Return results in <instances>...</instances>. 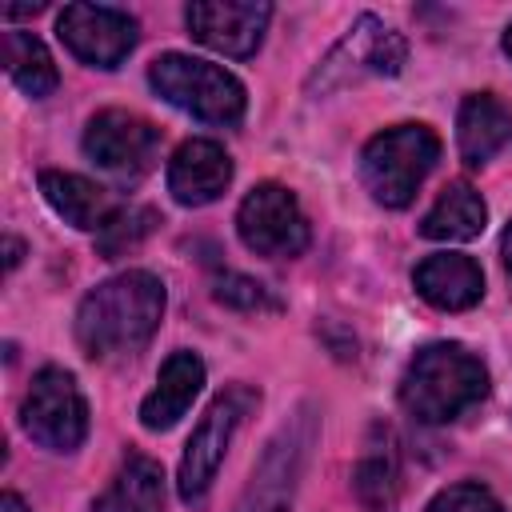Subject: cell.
<instances>
[{
    "instance_id": "cell-28",
    "label": "cell",
    "mask_w": 512,
    "mask_h": 512,
    "mask_svg": "<svg viewBox=\"0 0 512 512\" xmlns=\"http://www.w3.org/2000/svg\"><path fill=\"white\" fill-rule=\"evenodd\" d=\"M504 52L512 56V24H508V32H504Z\"/></svg>"
},
{
    "instance_id": "cell-1",
    "label": "cell",
    "mask_w": 512,
    "mask_h": 512,
    "mask_svg": "<svg viewBox=\"0 0 512 512\" xmlns=\"http://www.w3.org/2000/svg\"><path fill=\"white\" fill-rule=\"evenodd\" d=\"M164 316V284L152 272H120L96 284L76 308V340L88 356H124L148 344Z\"/></svg>"
},
{
    "instance_id": "cell-3",
    "label": "cell",
    "mask_w": 512,
    "mask_h": 512,
    "mask_svg": "<svg viewBox=\"0 0 512 512\" xmlns=\"http://www.w3.org/2000/svg\"><path fill=\"white\" fill-rule=\"evenodd\" d=\"M436 160H440V140L432 128L396 124V128H384L380 136H372L364 144L360 176H364V188L372 192L376 204L404 208V204H412L416 188L424 184V176L432 172Z\"/></svg>"
},
{
    "instance_id": "cell-19",
    "label": "cell",
    "mask_w": 512,
    "mask_h": 512,
    "mask_svg": "<svg viewBox=\"0 0 512 512\" xmlns=\"http://www.w3.org/2000/svg\"><path fill=\"white\" fill-rule=\"evenodd\" d=\"M96 512H164V472L156 460L128 452L104 496L96 500Z\"/></svg>"
},
{
    "instance_id": "cell-26",
    "label": "cell",
    "mask_w": 512,
    "mask_h": 512,
    "mask_svg": "<svg viewBox=\"0 0 512 512\" xmlns=\"http://www.w3.org/2000/svg\"><path fill=\"white\" fill-rule=\"evenodd\" d=\"M0 512H28V508H24V500L16 492H4L0 496Z\"/></svg>"
},
{
    "instance_id": "cell-17",
    "label": "cell",
    "mask_w": 512,
    "mask_h": 512,
    "mask_svg": "<svg viewBox=\"0 0 512 512\" xmlns=\"http://www.w3.org/2000/svg\"><path fill=\"white\" fill-rule=\"evenodd\" d=\"M484 220H488V208H484L480 192H476L468 180H452V184L436 196V204L424 212L420 236L460 244V240H476V236L484 232Z\"/></svg>"
},
{
    "instance_id": "cell-11",
    "label": "cell",
    "mask_w": 512,
    "mask_h": 512,
    "mask_svg": "<svg viewBox=\"0 0 512 512\" xmlns=\"http://www.w3.org/2000/svg\"><path fill=\"white\" fill-rule=\"evenodd\" d=\"M272 8L260 0H196L188 4L184 20L200 44L224 56H252L268 28Z\"/></svg>"
},
{
    "instance_id": "cell-8",
    "label": "cell",
    "mask_w": 512,
    "mask_h": 512,
    "mask_svg": "<svg viewBox=\"0 0 512 512\" xmlns=\"http://www.w3.org/2000/svg\"><path fill=\"white\" fill-rule=\"evenodd\" d=\"M312 444V416L300 412L292 424L276 432V440L264 448L260 464L252 468V480L236 504V512H288L292 492L304 468V452Z\"/></svg>"
},
{
    "instance_id": "cell-23",
    "label": "cell",
    "mask_w": 512,
    "mask_h": 512,
    "mask_svg": "<svg viewBox=\"0 0 512 512\" xmlns=\"http://www.w3.org/2000/svg\"><path fill=\"white\" fill-rule=\"evenodd\" d=\"M212 296H216L220 304L236 308V312H272V308H280V304H276V296H272L260 280L240 276V272H224V276L216 280Z\"/></svg>"
},
{
    "instance_id": "cell-18",
    "label": "cell",
    "mask_w": 512,
    "mask_h": 512,
    "mask_svg": "<svg viewBox=\"0 0 512 512\" xmlns=\"http://www.w3.org/2000/svg\"><path fill=\"white\" fill-rule=\"evenodd\" d=\"M40 192H44V200H48L72 228L100 232L104 220L112 216V208H108V192H104L100 184L76 176V172H56V168L40 172Z\"/></svg>"
},
{
    "instance_id": "cell-9",
    "label": "cell",
    "mask_w": 512,
    "mask_h": 512,
    "mask_svg": "<svg viewBox=\"0 0 512 512\" xmlns=\"http://www.w3.org/2000/svg\"><path fill=\"white\" fill-rule=\"evenodd\" d=\"M84 152L104 172H112L120 180H136L156 164L160 132L124 108H104L84 128Z\"/></svg>"
},
{
    "instance_id": "cell-2",
    "label": "cell",
    "mask_w": 512,
    "mask_h": 512,
    "mask_svg": "<svg viewBox=\"0 0 512 512\" xmlns=\"http://www.w3.org/2000/svg\"><path fill=\"white\" fill-rule=\"evenodd\" d=\"M488 392L484 364L460 344H428L408 360L400 380V404L420 424H448Z\"/></svg>"
},
{
    "instance_id": "cell-4",
    "label": "cell",
    "mask_w": 512,
    "mask_h": 512,
    "mask_svg": "<svg viewBox=\"0 0 512 512\" xmlns=\"http://www.w3.org/2000/svg\"><path fill=\"white\" fill-rule=\"evenodd\" d=\"M148 84L180 112L204 120V124H236L244 116V88L232 72L184 56V52H164L148 68Z\"/></svg>"
},
{
    "instance_id": "cell-10",
    "label": "cell",
    "mask_w": 512,
    "mask_h": 512,
    "mask_svg": "<svg viewBox=\"0 0 512 512\" xmlns=\"http://www.w3.org/2000/svg\"><path fill=\"white\" fill-rule=\"evenodd\" d=\"M56 32L68 52L92 68H116L136 48V20L108 4H68Z\"/></svg>"
},
{
    "instance_id": "cell-21",
    "label": "cell",
    "mask_w": 512,
    "mask_h": 512,
    "mask_svg": "<svg viewBox=\"0 0 512 512\" xmlns=\"http://www.w3.org/2000/svg\"><path fill=\"white\" fill-rule=\"evenodd\" d=\"M356 496L368 504V508H388L400 492V464H396V448H392V436L384 432V440H372L368 452L360 456L356 464Z\"/></svg>"
},
{
    "instance_id": "cell-6",
    "label": "cell",
    "mask_w": 512,
    "mask_h": 512,
    "mask_svg": "<svg viewBox=\"0 0 512 512\" xmlns=\"http://www.w3.org/2000/svg\"><path fill=\"white\" fill-rule=\"evenodd\" d=\"M20 424L36 444H44L52 452L80 448V440L88 432V404H84L72 372L40 368L20 404Z\"/></svg>"
},
{
    "instance_id": "cell-12",
    "label": "cell",
    "mask_w": 512,
    "mask_h": 512,
    "mask_svg": "<svg viewBox=\"0 0 512 512\" xmlns=\"http://www.w3.org/2000/svg\"><path fill=\"white\" fill-rule=\"evenodd\" d=\"M404 56H408L404 40H400L392 28H384L380 20L364 16V20H356V28L332 48V56L320 64V72L312 76V84H320V88L340 84V80H344V68H352V72H376V76H396V72L404 68Z\"/></svg>"
},
{
    "instance_id": "cell-22",
    "label": "cell",
    "mask_w": 512,
    "mask_h": 512,
    "mask_svg": "<svg viewBox=\"0 0 512 512\" xmlns=\"http://www.w3.org/2000/svg\"><path fill=\"white\" fill-rule=\"evenodd\" d=\"M156 212L152 208H116L108 220H104V228L96 232V244H100V252L104 256H124L128 248H136L152 228H156Z\"/></svg>"
},
{
    "instance_id": "cell-7",
    "label": "cell",
    "mask_w": 512,
    "mask_h": 512,
    "mask_svg": "<svg viewBox=\"0 0 512 512\" xmlns=\"http://www.w3.org/2000/svg\"><path fill=\"white\" fill-rule=\"evenodd\" d=\"M236 232L256 256L272 260L300 256L308 248V220L284 184H256L236 212Z\"/></svg>"
},
{
    "instance_id": "cell-5",
    "label": "cell",
    "mask_w": 512,
    "mask_h": 512,
    "mask_svg": "<svg viewBox=\"0 0 512 512\" xmlns=\"http://www.w3.org/2000/svg\"><path fill=\"white\" fill-rule=\"evenodd\" d=\"M256 400H260V396H256L252 388L232 384V388H224V392L208 404V412H204L200 424L192 428V436H188V444H184V456H180V472H176V480H180V500H188V504L204 500V492L212 488L216 468H220V460H224V452H228V444H232L240 420L256 408Z\"/></svg>"
},
{
    "instance_id": "cell-24",
    "label": "cell",
    "mask_w": 512,
    "mask_h": 512,
    "mask_svg": "<svg viewBox=\"0 0 512 512\" xmlns=\"http://www.w3.org/2000/svg\"><path fill=\"white\" fill-rule=\"evenodd\" d=\"M424 512H500V500L480 484H452L436 492Z\"/></svg>"
},
{
    "instance_id": "cell-16",
    "label": "cell",
    "mask_w": 512,
    "mask_h": 512,
    "mask_svg": "<svg viewBox=\"0 0 512 512\" xmlns=\"http://www.w3.org/2000/svg\"><path fill=\"white\" fill-rule=\"evenodd\" d=\"M512 136V116L504 112V104L488 92H476L460 104V116H456V144H460V156L468 164H484L492 160L504 140Z\"/></svg>"
},
{
    "instance_id": "cell-25",
    "label": "cell",
    "mask_w": 512,
    "mask_h": 512,
    "mask_svg": "<svg viewBox=\"0 0 512 512\" xmlns=\"http://www.w3.org/2000/svg\"><path fill=\"white\" fill-rule=\"evenodd\" d=\"M4 252H8V260H4V264H8V268H16V264H20V256H24V244H20L16 236H8V240H4Z\"/></svg>"
},
{
    "instance_id": "cell-13",
    "label": "cell",
    "mask_w": 512,
    "mask_h": 512,
    "mask_svg": "<svg viewBox=\"0 0 512 512\" xmlns=\"http://www.w3.org/2000/svg\"><path fill=\"white\" fill-rule=\"evenodd\" d=\"M232 180V160L216 140H184L168 160V192L188 204H212Z\"/></svg>"
},
{
    "instance_id": "cell-27",
    "label": "cell",
    "mask_w": 512,
    "mask_h": 512,
    "mask_svg": "<svg viewBox=\"0 0 512 512\" xmlns=\"http://www.w3.org/2000/svg\"><path fill=\"white\" fill-rule=\"evenodd\" d=\"M500 256H504V268L512 272V224H508V232H504V240H500Z\"/></svg>"
},
{
    "instance_id": "cell-20",
    "label": "cell",
    "mask_w": 512,
    "mask_h": 512,
    "mask_svg": "<svg viewBox=\"0 0 512 512\" xmlns=\"http://www.w3.org/2000/svg\"><path fill=\"white\" fill-rule=\"evenodd\" d=\"M4 72L12 76V84L20 92H28L32 100L48 96L56 88V64L48 56V48L40 44V36L32 32H4Z\"/></svg>"
},
{
    "instance_id": "cell-14",
    "label": "cell",
    "mask_w": 512,
    "mask_h": 512,
    "mask_svg": "<svg viewBox=\"0 0 512 512\" xmlns=\"http://www.w3.org/2000/svg\"><path fill=\"white\" fill-rule=\"evenodd\" d=\"M204 388V364L200 356L192 352H172L164 364H160V376H156V388L144 396L140 404V424L148 432H164L172 428L188 408L192 400L200 396Z\"/></svg>"
},
{
    "instance_id": "cell-15",
    "label": "cell",
    "mask_w": 512,
    "mask_h": 512,
    "mask_svg": "<svg viewBox=\"0 0 512 512\" xmlns=\"http://www.w3.org/2000/svg\"><path fill=\"white\" fill-rule=\"evenodd\" d=\"M416 292L444 312H464L484 296V276L472 256L460 252H436L416 264Z\"/></svg>"
}]
</instances>
